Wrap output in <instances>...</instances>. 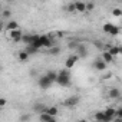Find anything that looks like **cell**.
<instances>
[{"label": "cell", "instance_id": "cell-33", "mask_svg": "<svg viewBox=\"0 0 122 122\" xmlns=\"http://www.w3.org/2000/svg\"><path fill=\"white\" fill-rule=\"evenodd\" d=\"M2 30H3V23H2V20H0V33H2Z\"/></svg>", "mask_w": 122, "mask_h": 122}, {"label": "cell", "instance_id": "cell-6", "mask_svg": "<svg viewBox=\"0 0 122 122\" xmlns=\"http://www.w3.org/2000/svg\"><path fill=\"white\" fill-rule=\"evenodd\" d=\"M105 47H108V53L115 59V57H118L121 53H122V47L121 46H109V45H105Z\"/></svg>", "mask_w": 122, "mask_h": 122}, {"label": "cell", "instance_id": "cell-28", "mask_svg": "<svg viewBox=\"0 0 122 122\" xmlns=\"http://www.w3.org/2000/svg\"><path fill=\"white\" fill-rule=\"evenodd\" d=\"M2 16H3L5 19H9V17L12 16V12H10V10H2Z\"/></svg>", "mask_w": 122, "mask_h": 122}, {"label": "cell", "instance_id": "cell-31", "mask_svg": "<svg viewBox=\"0 0 122 122\" xmlns=\"http://www.w3.org/2000/svg\"><path fill=\"white\" fill-rule=\"evenodd\" d=\"M85 5H86V10H88V12L93 10V7H95V5H93V3H85Z\"/></svg>", "mask_w": 122, "mask_h": 122}, {"label": "cell", "instance_id": "cell-29", "mask_svg": "<svg viewBox=\"0 0 122 122\" xmlns=\"http://www.w3.org/2000/svg\"><path fill=\"white\" fill-rule=\"evenodd\" d=\"M115 118H121L122 119V108L115 109Z\"/></svg>", "mask_w": 122, "mask_h": 122}, {"label": "cell", "instance_id": "cell-13", "mask_svg": "<svg viewBox=\"0 0 122 122\" xmlns=\"http://www.w3.org/2000/svg\"><path fill=\"white\" fill-rule=\"evenodd\" d=\"M17 29H20L17 22L10 20V22H7V23H6V32H12V30H17Z\"/></svg>", "mask_w": 122, "mask_h": 122}, {"label": "cell", "instance_id": "cell-16", "mask_svg": "<svg viewBox=\"0 0 122 122\" xmlns=\"http://www.w3.org/2000/svg\"><path fill=\"white\" fill-rule=\"evenodd\" d=\"M33 39H35V33H33V35H23L20 42H23V43L27 46V45H30V43L33 42Z\"/></svg>", "mask_w": 122, "mask_h": 122}, {"label": "cell", "instance_id": "cell-21", "mask_svg": "<svg viewBox=\"0 0 122 122\" xmlns=\"http://www.w3.org/2000/svg\"><path fill=\"white\" fill-rule=\"evenodd\" d=\"M17 57H19V60H20V62H27V60H29V55L25 52V50H20L19 53H17Z\"/></svg>", "mask_w": 122, "mask_h": 122}, {"label": "cell", "instance_id": "cell-26", "mask_svg": "<svg viewBox=\"0 0 122 122\" xmlns=\"http://www.w3.org/2000/svg\"><path fill=\"white\" fill-rule=\"evenodd\" d=\"M112 15H113L115 17H121V16H122V10H121L119 7H115V9L112 10Z\"/></svg>", "mask_w": 122, "mask_h": 122}, {"label": "cell", "instance_id": "cell-4", "mask_svg": "<svg viewBox=\"0 0 122 122\" xmlns=\"http://www.w3.org/2000/svg\"><path fill=\"white\" fill-rule=\"evenodd\" d=\"M6 33H7V37H9L12 42H15V43H19V42L22 40V36H23V32H22L20 29L12 30V32H6Z\"/></svg>", "mask_w": 122, "mask_h": 122}, {"label": "cell", "instance_id": "cell-3", "mask_svg": "<svg viewBox=\"0 0 122 122\" xmlns=\"http://www.w3.org/2000/svg\"><path fill=\"white\" fill-rule=\"evenodd\" d=\"M39 43H40L42 49H50L53 46V40L47 35H39Z\"/></svg>", "mask_w": 122, "mask_h": 122}, {"label": "cell", "instance_id": "cell-12", "mask_svg": "<svg viewBox=\"0 0 122 122\" xmlns=\"http://www.w3.org/2000/svg\"><path fill=\"white\" fill-rule=\"evenodd\" d=\"M108 96H109L111 99H118V98L121 96V91H119V88H111V89L108 91Z\"/></svg>", "mask_w": 122, "mask_h": 122}, {"label": "cell", "instance_id": "cell-36", "mask_svg": "<svg viewBox=\"0 0 122 122\" xmlns=\"http://www.w3.org/2000/svg\"><path fill=\"white\" fill-rule=\"evenodd\" d=\"M0 72H2V65H0Z\"/></svg>", "mask_w": 122, "mask_h": 122}, {"label": "cell", "instance_id": "cell-18", "mask_svg": "<svg viewBox=\"0 0 122 122\" xmlns=\"http://www.w3.org/2000/svg\"><path fill=\"white\" fill-rule=\"evenodd\" d=\"M53 119H55V118L50 116V115H47L46 112L39 113V121H40V122H50V121H53Z\"/></svg>", "mask_w": 122, "mask_h": 122}, {"label": "cell", "instance_id": "cell-23", "mask_svg": "<svg viewBox=\"0 0 122 122\" xmlns=\"http://www.w3.org/2000/svg\"><path fill=\"white\" fill-rule=\"evenodd\" d=\"M45 109H46V106H45L43 103H37V105H35V111H36L37 113H42V112H45Z\"/></svg>", "mask_w": 122, "mask_h": 122}, {"label": "cell", "instance_id": "cell-15", "mask_svg": "<svg viewBox=\"0 0 122 122\" xmlns=\"http://www.w3.org/2000/svg\"><path fill=\"white\" fill-rule=\"evenodd\" d=\"M75 12H79V13H83L86 12V5L83 2H75Z\"/></svg>", "mask_w": 122, "mask_h": 122}, {"label": "cell", "instance_id": "cell-7", "mask_svg": "<svg viewBox=\"0 0 122 122\" xmlns=\"http://www.w3.org/2000/svg\"><path fill=\"white\" fill-rule=\"evenodd\" d=\"M78 60H79V57L76 56V55H71L66 60H65V69H72L76 63H78Z\"/></svg>", "mask_w": 122, "mask_h": 122}, {"label": "cell", "instance_id": "cell-27", "mask_svg": "<svg viewBox=\"0 0 122 122\" xmlns=\"http://www.w3.org/2000/svg\"><path fill=\"white\" fill-rule=\"evenodd\" d=\"M66 12H69V13H75V5H73V3H69V5L66 6Z\"/></svg>", "mask_w": 122, "mask_h": 122}, {"label": "cell", "instance_id": "cell-30", "mask_svg": "<svg viewBox=\"0 0 122 122\" xmlns=\"http://www.w3.org/2000/svg\"><path fill=\"white\" fill-rule=\"evenodd\" d=\"M6 105H7V99H5V98H0V109H3Z\"/></svg>", "mask_w": 122, "mask_h": 122}, {"label": "cell", "instance_id": "cell-14", "mask_svg": "<svg viewBox=\"0 0 122 122\" xmlns=\"http://www.w3.org/2000/svg\"><path fill=\"white\" fill-rule=\"evenodd\" d=\"M46 78H47L52 83H56V79H57V72L50 69V71H47V72H46Z\"/></svg>", "mask_w": 122, "mask_h": 122}, {"label": "cell", "instance_id": "cell-25", "mask_svg": "<svg viewBox=\"0 0 122 122\" xmlns=\"http://www.w3.org/2000/svg\"><path fill=\"white\" fill-rule=\"evenodd\" d=\"M30 121V115L29 113H23L20 118H19V122H29Z\"/></svg>", "mask_w": 122, "mask_h": 122}, {"label": "cell", "instance_id": "cell-11", "mask_svg": "<svg viewBox=\"0 0 122 122\" xmlns=\"http://www.w3.org/2000/svg\"><path fill=\"white\" fill-rule=\"evenodd\" d=\"M106 63L103 62V60L101 59V57H98L95 62H93V68L96 69V71H99V72H103V71H106Z\"/></svg>", "mask_w": 122, "mask_h": 122}, {"label": "cell", "instance_id": "cell-22", "mask_svg": "<svg viewBox=\"0 0 122 122\" xmlns=\"http://www.w3.org/2000/svg\"><path fill=\"white\" fill-rule=\"evenodd\" d=\"M49 53L53 55V56H57V55L60 53V47H59V46H52V47L49 49Z\"/></svg>", "mask_w": 122, "mask_h": 122}, {"label": "cell", "instance_id": "cell-5", "mask_svg": "<svg viewBox=\"0 0 122 122\" xmlns=\"http://www.w3.org/2000/svg\"><path fill=\"white\" fill-rule=\"evenodd\" d=\"M79 96H76V95H73V96H69V98H66L63 102H62V105L63 106H66V108H75L78 103H79Z\"/></svg>", "mask_w": 122, "mask_h": 122}, {"label": "cell", "instance_id": "cell-20", "mask_svg": "<svg viewBox=\"0 0 122 122\" xmlns=\"http://www.w3.org/2000/svg\"><path fill=\"white\" fill-rule=\"evenodd\" d=\"M101 59L103 60L106 65H108V63H111V62H113V57H112L108 52H103V53H102V56H101Z\"/></svg>", "mask_w": 122, "mask_h": 122}, {"label": "cell", "instance_id": "cell-24", "mask_svg": "<svg viewBox=\"0 0 122 122\" xmlns=\"http://www.w3.org/2000/svg\"><path fill=\"white\" fill-rule=\"evenodd\" d=\"M25 52L30 56V55H35V53H37V50L36 49H33V47H30V46H25Z\"/></svg>", "mask_w": 122, "mask_h": 122}, {"label": "cell", "instance_id": "cell-17", "mask_svg": "<svg viewBox=\"0 0 122 122\" xmlns=\"http://www.w3.org/2000/svg\"><path fill=\"white\" fill-rule=\"evenodd\" d=\"M45 112L47 113V115H50V116H56L57 115V112H59V109L56 108V106H46V109H45Z\"/></svg>", "mask_w": 122, "mask_h": 122}, {"label": "cell", "instance_id": "cell-9", "mask_svg": "<svg viewBox=\"0 0 122 122\" xmlns=\"http://www.w3.org/2000/svg\"><path fill=\"white\" fill-rule=\"evenodd\" d=\"M37 83H39V86H40L42 89H49V88L52 86V82H50V81L46 78V75H42V76L39 78Z\"/></svg>", "mask_w": 122, "mask_h": 122}, {"label": "cell", "instance_id": "cell-19", "mask_svg": "<svg viewBox=\"0 0 122 122\" xmlns=\"http://www.w3.org/2000/svg\"><path fill=\"white\" fill-rule=\"evenodd\" d=\"M93 119H95V122H105V115H103V111L95 112V115H93Z\"/></svg>", "mask_w": 122, "mask_h": 122}, {"label": "cell", "instance_id": "cell-1", "mask_svg": "<svg viewBox=\"0 0 122 122\" xmlns=\"http://www.w3.org/2000/svg\"><path fill=\"white\" fill-rule=\"evenodd\" d=\"M56 83L60 85V86H63V88H68L71 86V72L68 69H62V71H59L57 72V79H56Z\"/></svg>", "mask_w": 122, "mask_h": 122}, {"label": "cell", "instance_id": "cell-37", "mask_svg": "<svg viewBox=\"0 0 122 122\" xmlns=\"http://www.w3.org/2000/svg\"><path fill=\"white\" fill-rule=\"evenodd\" d=\"M0 111H2V109H0Z\"/></svg>", "mask_w": 122, "mask_h": 122}, {"label": "cell", "instance_id": "cell-32", "mask_svg": "<svg viewBox=\"0 0 122 122\" xmlns=\"http://www.w3.org/2000/svg\"><path fill=\"white\" fill-rule=\"evenodd\" d=\"M112 122H122V119H121V118H115Z\"/></svg>", "mask_w": 122, "mask_h": 122}, {"label": "cell", "instance_id": "cell-34", "mask_svg": "<svg viewBox=\"0 0 122 122\" xmlns=\"http://www.w3.org/2000/svg\"><path fill=\"white\" fill-rule=\"evenodd\" d=\"M76 122H88L86 119H79V121H76Z\"/></svg>", "mask_w": 122, "mask_h": 122}, {"label": "cell", "instance_id": "cell-10", "mask_svg": "<svg viewBox=\"0 0 122 122\" xmlns=\"http://www.w3.org/2000/svg\"><path fill=\"white\" fill-rule=\"evenodd\" d=\"M105 115V122H112L115 119V108H106L103 111Z\"/></svg>", "mask_w": 122, "mask_h": 122}, {"label": "cell", "instance_id": "cell-2", "mask_svg": "<svg viewBox=\"0 0 122 122\" xmlns=\"http://www.w3.org/2000/svg\"><path fill=\"white\" fill-rule=\"evenodd\" d=\"M102 30H103L105 33L111 35V36H116V35H119V27L115 26V25H112V23H103Z\"/></svg>", "mask_w": 122, "mask_h": 122}, {"label": "cell", "instance_id": "cell-8", "mask_svg": "<svg viewBox=\"0 0 122 122\" xmlns=\"http://www.w3.org/2000/svg\"><path fill=\"white\" fill-rule=\"evenodd\" d=\"M75 49H76V53H75V55H76L79 59H81V57H86V56H88V49H86V46H85V45L78 43Z\"/></svg>", "mask_w": 122, "mask_h": 122}, {"label": "cell", "instance_id": "cell-35", "mask_svg": "<svg viewBox=\"0 0 122 122\" xmlns=\"http://www.w3.org/2000/svg\"><path fill=\"white\" fill-rule=\"evenodd\" d=\"M2 10H3V7H2V5H0V12H2Z\"/></svg>", "mask_w": 122, "mask_h": 122}]
</instances>
